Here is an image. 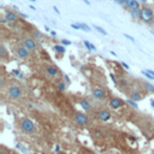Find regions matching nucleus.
<instances>
[{"mask_svg": "<svg viewBox=\"0 0 154 154\" xmlns=\"http://www.w3.org/2000/svg\"><path fill=\"white\" fill-rule=\"evenodd\" d=\"M19 128H20V130H22L23 132H25V134H32V132H35V124H34V122H32L31 119H29V118H23V119H20V122H19Z\"/></svg>", "mask_w": 154, "mask_h": 154, "instance_id": "f257e3e1", "label": "nucleus"}, {"mask_svg": "<svg viewBox=\"0 0 154 154\" xmlns=\"http://www.w3.org/2000/svg\"><path fill=\"white\" fill-rule=\"evenodd\" d=\"M141 11H142V19H143V20L149 22V20H152V19L154 18V12H153V10H152L150 7L143 6V7L141 8Z\"/></svg>", "mask_w": 154, "mask_h": 154, "instance_id": "f03ea898", "label": "nucleus"}, {"mask_svg": "<svg viewBox=\"0 0 154 154\" xmlns=\"http://www.w3.org/2000/svg\"><path fill=\"white\" fill-rule=\"evenodd\" d=\"M23 46L28 51H34L36 48V42H35L34 37H25V38H23Z\"/></svg>", "mask_w": 154, "mask_h": 154, "instance_id": "7ed1b4c3", "label": "nucleus"}, {"mask_svg": "<svg viewBox=\"0 0 154 154\" xmlns=\"http://www.w3.org/2000/svg\"><path fill=\"white\" fill-rule=\"evenodd\" d=\"M8 96L11 99H18V97H20L22 96V89L19 87H17V85H12L10 88V90H8Z\"/></svg>", "mask_w": 154, "mask_h": 154, "instance_id": "20e7f679", "label": "nucleus"}, {"mask_svg": "<svg viewBox=\"0 0 154 154\" xmlns=\"http://www.w3.org/2000/svg\"><path fill=\"white\" fill-rule=\"evenodd\" d=\"M75 120H76L77 124H79V125H87V123H88V117H87L85 114L81 113V112H77V113L75 114Z\"/></svg>", "mask_w": 154, "mask_h": 154, "instance_id": "39448f33", "label": "nucleus"}, {"mask_svg": "<svg viewBox=\"0 0 154 154\" xmlns=\"http://www.w3.org/2000/svg\"><path fill=\"white\" fill-rule=\"evenodd\" d=\"M16 52H17V55H18L20 59H26L28 55H29V51H28L24 46H18L17 49H16Z\"/></svg>", "mask_w": 154, "mask_h": 154, "instance_id": "423d86ee", "label": "nucleus"}, {"mask_svg": "<svg viewBox=\"0 0 154 154\" xmlns=\"http://www.w3.org/2000/svg\"><path fill=\"white\" fill-rule=\"evenodd\" d=\"M93 96L96 100H103L105 96H106V94H105V91L101 88H94L93 89Z\"/></svg>", "mask_w": 154, "mask_h": 154, "instance_id": "0eeeda50", "label": "nucleus"}, {"mask_svg": "<svg viewBox=\"0 0 154 154\" xmlns=\"http://www.w3.org/2000/svg\"><path fill=\"white\" fill-rule=\"evenodd\" d=\"M125 7L130 11H134V10H137L140 8V1L138 0H129L126 4H125Z\"/></svg>", "mask_w": 154, "mask_h": 154, "instance_id": "6e6552de", "label": "nucleus"}, {"mask_svg": "<svg viewBox=\"0 0 154 154\" xmlns=\"http://www.w3.org/2000/svg\"><path fill=\"white\" fill-rule=\"evenodd\" d=\"M46 72H47L51 77H57V76L59 75V70H58V67L54 66V65H48V66L46 67Z\"/></svg>", "mask_w": 154, "mask_h": 154, "instance_id": "1a4fd4ad", "label": "nucleus"}, {"mask_svg": "<svg viewBox=\"0 0 154 154\" xmlns=\"http://www.w3.org/2000/svg\"><path fill=\"white\" fill-rule=\"evenodd\" d=\"M123 106V101L119 99V97H113V99H111L109 100V107L111 108H119V107H122Z\"/></svg>", "mask_w": 154, "mask_h": 154, "instance_id": "9d476101", "label": "nucleus"}, {"mask_svg": "<svg viewBox=\"0 0 154 154\" xmlns=\"http://www.w3.org/2000/svg\"><path fill=\"white\" fill-rule=\"evenodd\" d=\"M97 116H99V119L102 120V122H107V120H109V118H111V113H109V111H107V109L100 111Z\"/></svg>", "mask_w": 154, "mask_h": 154, "instance_id": "9b49d317", "label": "nucleus"}, {"mask_svg": "<svg viewBox=\"0 0 154 154\" xmlns=\"http://www.w3.org/2000/svg\"><path fill=\"white\" fill-rule=\"evenodd\" d=\"M5 18H6L7 22L13 23V22L17 20V14H16L14 12H12V11H6V12H5Z\"/></svg>", "mask_w": 154, "mask_h": 154, "instance_id": "f8f14e48", "label": "nucleus"}, {"mask_svg": "<svg viewBox=\"0 0 154 154\" xmlns=\"http://www.w3.org/2000/svg\"><path fill=\"white\" fill-rule=\"evenodd\" d=\"M130 14H131V17H132L134 19H142V11H141V8L130 11Z\"/></svg>", "mask_w": 154, "mask_h": 154, "instance_id": "ddd939ff", "label": "nucleus"}, {"mask_svg": "<svg viewBox=\"0 0 154 154\" xmlns=\"http://www.w3.org/2000/svg\"><path fill=\"white\" fill-rule=\"evenodd\" d=\"M130 99L137 102V101H140V100L142 99V96H141V94H140V93H137V91H134V93H131V94H130Z\"/></svg>", "mask_w": 154, "mask_h": 154, "instance_id": "4468645a", "label": "nucleus"}, {"mask_svg": "<svg viewBox=\"0 0 154 154\" xmlns=\"http://www.w3.org/2000/svg\"><path fill=\"white\" fill-rule=\"evenodd\" d=\"M83 43H84V46H85L89 51H95V49H96V47H95L93 43H90L89 41H87V40H84V41H83Z\"/></svg>", "mask_w": 154, "mask_h": 154, "instance_id": "2eb2a0df", "label": "nucleus"}, {"mask_svg": "<svg viewBox=\"0 0 154 154\" xmlns=\"http://www.w3.org/2000/svg\"><path fill=\"white\" fill-rule=\"evenodd\" d=\"M53 48H54L55 52H59V53H65V51H66L65 47H64L63 45H55Z\"/></svg>", "mask_w": 154, "mask_h": 154, "instance_id": "dca6fc26", "label": "nucleus"}, {"mask_svg": "<svg viewBox=\"0 0 154 154\" xmlns=\"http://www.w3.org/2000/svg\"><path fill=\"white\" fill-rule=\"evenodd\" d=\"M81 106H82L84 109H87V111L90 109V103H89L87 100H82V101H81Z\"/></svg>", "mask_w": 154, "mask_h": 154, "instance_id": "f3484780", "label": "nucleus"}, {"mask_svg": "<svg viewBox=\"0 0 154 154\" xmlns=\"http://www.w3.org/2000/svg\"><path fill=\"white\" fill-rule=\"evenodd\" d=\"M94 29H96V31H99L101 35H107L106 30H103L101 26H99V25H96V24H94Z\"/></svg>", "mask_w": 154, "mask_h": 154, "instance_id": "a211bd4d", "label": "nucleus"}, {"mask_svg": "<svg viewBox=\"0 0 154 154\" xmlns=\"http://www.w3.org/2000/svg\"><path fill=\"white\" fill-rule=\"evenodd\" d=\"M66 83L65 82H58V89L59 90H61V91H64L65 89H66Z\"/></svg>", "mask_w": 154, "mask_h": 154, "instance_id": "6ab92c4d", "label": "nucleus"}, {"mask_svg": "<svg viewBox=\"0 0 154 154\" xmlns=\"http://www.w3.org/2000/svg\"><path fill=\"white\" fill-rule=\"evenodd\" d=\"M79 26H81V30H84V31H90V28L89 25H87L85 23H78Z\"/></svg>", "mask_w": 154, "mask_h": 154, "instance_id": "aec40b11", "label": "nucleus"}, {"mask_svg": "<svg viewBox=\"0 0 154 154\" xmlns=\"http://www.w3.org/2000/svg\"><path fill=\"white\" fill-rule=\"evenodd\" d=\"M32 36H34V38H38V40H40V38L42 37V34H41L38 30H34V31H32Z\"/></svg>", "mask_w": 154, "mask_h": 154, "instance_id": "412c9836", "label": "nucleus"}, {"mask_svg": "<svg viewBox=\"0 0 154 154\" xmlns=\"http://www.w3.org/2000/svg\"><path fill=\"white\" fill-rule=\"evenodd\" d=\"M5 55H6V49H5L4 45H1L0 46V58H4Z\"/></svg>", "mask_w": 154, "mask_h": 154, "instance_id": "4be33fe9", "label": "nucleus"}, {"mask_svg": "<svg viewBox=\"0 0 154 154\" xmlns=\"http://www.w3.org/2000/svg\"><path fill=\"white\" fill-rule=\"evenodd\" d=\"M142 73H143V75H144V76H146L148 79H154V77H153V76H152V75H150V73H149L147 70H142Z\"/></svg>", "mask_w": 154, "mask_h": 154, "instance_id": "5701e85b", "label": "nucleus"}, {"mask_svg": "<svg viewBox=\"0 0 154 154\" xmlns=\"http://www.w3.org/2000/svg\"><path fill=\"white\" fill-rule=\"evenodd\" d=\"M12 75H14V76H17V77H19V78H23L22 72L18 71V70H12Z\"/></svg>", "mask_w": 154, "mask_h": 154, "instance_id": "b1692460", "label": "nucleus"}, {"mask_svg": "<svg viewBox=\"0 0 154 154\" xmlns=\"http://www.w3.org/2000/svg\"><path fill=\"white\" fill-rule=\"evenodd\" d=\"M144 87H146L147 90H149V91H154V87H153L152 84H149V83H144Z\"/></svg>", "mask_w": 154, "mask_h": 154, "instance_id": "393cba45", "label": "nucleus"}, {"mask_svg": "<svg viewBox=\"0 0 154 154\" xmlns=\"http://www.w3.org/2000/svg\"><path fill=\"white\" fill-rule=\"evenodd\" d=\"M128 103H129V105H131V106H132V107H135V108H137V107H138V106H137V102H136V101H134V100H131V99H130V100H128Z\"/></svg>", "mask_w": 154, "mask_h": 154, "instance_id": "a878e982", "label": "nucleus"}, {"mask_svg": "<svg viewBox=\"0 0 154 154\" xmlns=\"http://www.w3.org/2000/svg\"><path fill=\"white\" fill-rule=\"evenodd\" d=\"M124 36H125V37H126V38H129V40H130V41H131V42H134V43H136V41H135V38H134V37H132V36H130V35H129V34H124Z\"/></svg>", "mask_w": 154, "mask_h": 154, "instance_id": "bb28decb", "label": "nucleus"}, {"mask_svg": "<svg viewBox=\"0 0 154 154\" xmlns=\"http://www.w3.org/2000/svg\"><path fill=\"white\" fill-rule=\"evenodd\" d=\"M63 77H64V82H65L66 84H70V83H71V81H70V78H69V76H67V75H64Z\"/></svg>", "mask_w": 154, "mask_h": 154, "instance_id": "cd10ccee", "label": "nucleus"}, {"mask_svg": "<svg viewBox=\"0 0 154 154\" xmlns=\"http://www.w3.org/2000/svg\"><path fill=\"white\" fill-rule=\"evenodd\" d=\"M114 1H116L117 4H119V5H124V6H125V4H126L129 0H114Z\"/></svg>", "mask_w": 154, "mask_h": 154, "instance_id": "c85d7f7f", "label": "nucleus"}, {"mask_svg": "<svg viewBox=\"0 0 154 154\" xmlns=\"http://www.w3.org/2000/svg\"><path fill=\"white\" fill-rule=\"evenodd\" d=\"M71 28L77 29V30H81V26H79V24H78V23H77V24H76V23H72V24H71Z\"/></svg>", "mask_w": 154, "mask_h": 154, "instance_id": "c756f323", "label": "nucleus"}, {"mask_svg": "<svg viewBox=\"0 0 154 154\" xmlns=\"http://www.w3.org/2000/svg\"><path fill=\"white\" fill-rule=\"evenodd\" d=\"M61 43L64 46H70L71 45V41H69V40H61Z\"/></svg>", "mask_w": 154, "mask_h": 154, "instance_id": "7c9ffc66", "label": "nucleus"}, {"mask_svg": "<svg viewBox=\"0 0 154 154\" xmlns=\"http://www.w3.org/2000/svg\"><path fill=\"white\" fill-rule=\"evenodd\" d=\"M120 64H122V66H123V67H125V69H126V70H129V69H130V67H129V65H128V64H126V63H124V61H122V63H120Z\"/></svg>", "mask_w": 154, "mask_h": 154, "instance_id": "2f4dec72", "label": "nucleus"}, {"mask_svg": "<svg viewBox=\"0 0 154 154\" xmlns=\"http://www.w3.org/2000/svg\"><path fill=\"white\" fill-rule=\"evenodd\" d=\"M53 10H54V12H55V13L60 14V12H59V10H58V7H57V6H53Z\"/></svg>", "mask_w": 154, "mask_h": 154, "instance_id": "473e14b6", "label": "nucleus"}, {"mask_svg": "<svg viewBox=\"0 0 154 154\" xmlns=\"http://www.w3.org/2000/svg\"><path fill=\"white\" fill-rule=\"evenodd\" d=\"M4 82H5V81H4V78L1 77V78H0V85H1V87H4Z\"/></svg>", "mask_w": 154, "mask_h": 154, "instance_id": "72a5a7b5", "label": "nucleus"}, {"mask_svg": "<svg viewBox=\"0 0 154 154\" xmlns=\"http://www.w3.org/2000/svg\"><path fill=\"white\" fill-rule=\"evenodd\" d=\"M0 20H1V23H6V18H5V17H1Z\"/></svg>", "mask_w": 154, "mask_h": 154, "instance_id": "f704fd0d", "label": "nucleus"}, {"mask_svg": "<svg viewBox=\"0 0 154 154\" xmlns=\"http://www.w3.org/2000/svg\"><path fill=\"white\" fill-rule=\"evenodd\" d=\"M19 16L23 17V18H26V14H24V13H22V12H19Z\"/></svg>", "mask_w": 154, "mask_h": 154, "instance_id": "c9c22d12", "label": "nucleus"}, {"mask_svg": "<svg viewBox=\"0 0 154 154\" xmlns=\"http://www.w3.org/2000/svg\"><path fill=\"white\" fill-rule=\"evenodd\" d=\"M82 1H83V2H84V4H87V5H88V6H89V5H90V1H88V0H82Z\"/></svg>", "mask_w": 154, "mask_h": 154, "instance_id": "e433bc0d", "label": "nucleus"}, {"mask_svg": "<svg viewBox=\"0 0 154 154\" xmlns=\"http://www.w3.org/2000/svg\"><path fill=\"white\" fill-rule=\"evenodd\" d=\"M147 71H148V72H149V73H150V75L154 77V71H153V70H147Z\"/></svg>", "mask_w": 154, "mask_h": 154, "instance_id": "4c0bfd02", "label": "nucleus"}, {"mask_svg": "<svg viewBox=\"0 0 154 154\" xmlns=\"http://www.w3.org/2000/svg\"><path fill=\"white\" fill-rule=\"evenodd\" d=\"M51 34H52V36H57V32L55 31H51Z\"/></svg>", "mask_w": 154, "mask_h": 154, "instance_id": "58836bf2", "label": "nucleus"}, {"mask_svg": "<svg viewBox=\"0 0 154 154\" xmlns=\"http://www.w3.org/2000/svg\"><path fill=\"white\" fill-rule=\"evenodd\" d=\"M138 1L142 2V4H146V2H147V0H138Z\"/></svg>", "mask_w": 154, "mask_h": 154, "instance_id": "ea45409f", "label": "nucleus"}, {"mask_svg": "<svg viewBox=\"0 0 154 154\" xmlns=\"http://www.w3.org/2000/svg\"><path fill=\"white\" fill-rule=\"evenodd\" d=\"M150 105L154 107V100H150Z\"/></svg>", "mask_w": 154, "mask_h": 154, "instance_id": "a19ab883", "label": "nucleus"}, {"mask_svg": "<svg viewBox=\"0 0 154 154\" xmlns=\"http://www.w3.org/2000/svg\"><path fill=\"white\" fill-rule=\"evenodd\" d=\"M29 1H31V2H35V1H36V0H29Z\"/></svg>", "mask_w": 154, "mask_h": 154, "instance_id": "79ce46f5", "label": "nucleus"}]
</instances>
